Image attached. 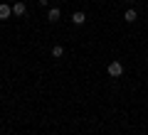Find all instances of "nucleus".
Returning <instances> with one entry per match:
<instances>
[{"instance_id": "1", "label": "nucleus", "mask_w": 148, "mask_h": 135, "mask_svg": "<svg viewBox=\"0 0 148 135\" xmlns=\"http://www.w3.org/2000/svg\"><path fill=\"white\" fill-rule=\"evenodd\" d=\"M106 71H109V76H111V79H119V76H123V64L119 62V59H114V62L106 66Z\"/></svg>"}, {"instance_id": "2", "label": "nucleus", "mask_w": 148, "mask_h": 135, "mask_svg": "<svg viewBox=\"0 0 148 135\" xmlns=\"http://www.w3.org/2000/svg\"><path fill=\"white\" fill-rule=\"evenodd\" d=\"M12 15H15V17H22V15H27V5L22 3V0H17L15 5H12Z\"/></svg>"}, {"instance_id": "3", "label": "nucleus", "mask_w": 148, "mask_h": 135, "mask_svg": "<svg viewBox=\"0 0 148 135\" xmlns=\"http://www.w3.org/2000/svg\"><path fill=\"white\" fill-rule=\"evenodd\" d=\"M8 17H12V5L0 3V20H8Z\"/></svg>"}, {"instance_id": "4", "label": "nucleus", "mask_w": 148, "mask_h": 135, "mask_svg": "<svg viewBox=\"0 0 148 135\" xmlns=\"http://www.w3.org/2000/svg\"><path fill=\"white\" fill-rule=\"evenodd\" d=\"M59 17H62V10H59V7H49L47 20H49V22H59Z\"/></svg>"}, {"instance_id": "5", "label": "nucleus", "mask_w": 148, "mask_h": 135, "mask_svg": "<svg viewBox=\"0 0 148 135\" xmlns=\"http://www.w3.org/2000/svg\"><path fill=\"white\" fill-rule=\"evenodd\" d=\"M72 22H74V25H84V22H86V15H84L82 10H77V12L72 15Z\"/></svg>"}, {"instance_id": "6", "label": "nucleus", "mask_w": 148, "mask_h": 135, "mask_svg": "<svg viewBox=\"0 0 148 135\" xmlns=\"http://www.w3.org/2000/svg\"><path fill=\"white\" fill-rule=\"evenodd\" d=\"M123 20H126V22H136L138 20V12L136 10H126V12H123Z\"/></svg>"}, {"instance_id": "7", "label": "nucleus", "mask_w": 148, "mask_h": 135, "mask_svg": "<svg viewBox=\"0 0 148 135\" xmlns=\"http://www.w3.org/2000/svg\"><path fill=\"white\" fill-rule=\"evenodd\" d=\"M52 57L54 59H62L64 57V47H59V44H57V47H52Z\"/></svg>"}, {"instance_id": "8", "label": "nucleus", "mask_w": 148, "mask_h": 135, "mask_svg": "<svg viewBox=\"0 0 148 135\" xmlns=\"http://www.w3.org/2000/svg\"><path fill=\"white\" fill-rule=\"evenodd\" d=\"M128 3H136V0H128Z\"/></svg>"}]
</instances>
